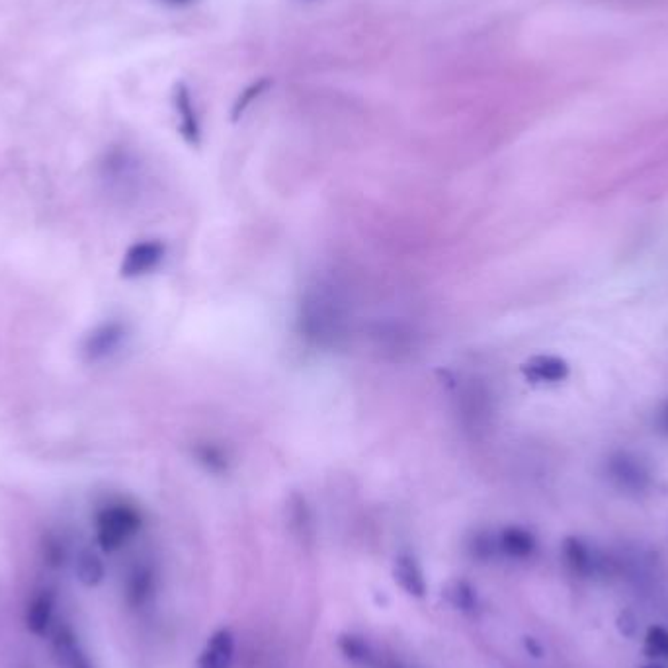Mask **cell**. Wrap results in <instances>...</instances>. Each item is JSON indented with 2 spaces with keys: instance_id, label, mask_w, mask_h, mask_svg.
Here are the masks:
<instances>
[{
  "instance_id": "cell-1",
  "label": "cell",
  "mask_w": 668,
  "mask_h": 668,
  "mask_svg": "<svg viewBox=\"0 0 668 668\" xmlns=\"http://www.w3.org/2000/svg\"><path fill=\"white\" fill-rule=\"evenodd\" d=\"M143 526V518L138 508L130 505H110L96 518V534L104 551L120 549L125 541L133 538Z\"/></svg>"
},
{
  "instance_id": "cell-2",
  "label": "cell",
  "mask_w": 668,
  "mask_h": 668,
  "mask_svg": "<svg viewBox=\"0 0 668 668\" xmlns=\"http://www.w3.org/2000/svg\"><path fill=\"white\" fill-rule=\"evenodd\" d=\"M606 468L608 477L622 491L641 492L651 483V473H648L641 458H637L629 452H617L614 456H609Z\"/></svg>"
},
{
  "instance_id": "cell-3",
  "label": "cell",
  "mask_w": 668,
  "mask_h": 668,
  "mask_svg": "<svg viewBox=\"0 0 668 668\" xmlns=\"http://www.w3.org/2000/svg\"><path fill=\"white\" fill-rule=\"evenodd\" d=\"M167 256V245L161 240H139L133 247H130L122 263V276L125 278H139L157 270L159 264Z\"/></svg>"
},
{
  "instance_id": "cell-4",
  "label": "cell",
  "mask_w": 668,
  "mask_h": 668,
  "mask_svg": "<svg viewBox=\"0 0 668 668\" xmlns=\"http://www.w3.org/2000/svg\"><path fill=\"white\" fill-rule=\"evenodd\" d=\"M520 372L530 383H561L570 375V365L561 356L536 354L520 365Z\"/></svg>"
},
{
  "instance_id": "cell-5",
  "label": "cell",
  "mask_w": 668,
  "mask_h": 668,
  "mask_svg": "<svg viewBox=\"0 0 668 668\" xmlns=\"http://www.w3.org/2000/svg\"><path fill=\"white\" fill-rule=\"evenodd\" d=\"M233 663L235 635L229 627H221L208 639L196 668H233Z\"/></svg>"
},
{
  "instance_id": "cell-6",
  "label": "cell",
  "mask_w": 668,
  "mask_h": 668,
  "mask_svg": "<svg viewBox=\"0 0 668 668\" xmlns=\"http://www.w3.org/2000/svg\"><path fill=\"white\" fill-rule=\"evenodd\" d=\"M174 108H177L178 114V128L184 141L192 145V147H200L201 125L196 106H193L192 92L186 84H178L177 90H174Z\"/></svg>"
},
{
  "instance_id": "cell-7",
  "label": "cell",
  "mask_w": 668,
  "mask_h": 668,
  "mask_svg": "<svg viewBox=\"0 0 668 668\" xmlns=\"http://www.w3.org/2000/svg\"><path fill=\"white\" fill-rule=\"evenodd\" d=\"M393 578L406 594L413 598H424L428 585H426L424 570L419 561L411 554H401L395 559L393 565Z\"/></svg>"
},
{
  "instance_id": "cell-8",
  "label": "cell",
  "mask_w": 668,
  "mask_h": 668,
  "mask_svg": "<svg viewBox=\"0 0 668 668\" xmlns=\"http://www.w3.org/2000/svg\"><path fill=\"white\" fill-rule=\"evenodd\" d=\"M497 547L512 559H528L538 547L536 536L522 526H508L499 534Z\"/></svg>"
},
{
  "instance_id": "cell-9",
  "label": "cell",
  "mask_w": 668,
  "mask_h": 668,
  "mask_svg": "<svg viewBox=\"0 0 668 668\" xmlns=\"http://www.w3.org/2000/svg\"><path fill=\"white\" fill-rule=\"evenodd\" d=\"M53 609L55 600L51 593L43 590V593L35 594L26 609V627L30 629L34 635H45V632L51 625Z\"/></svg>"
},
{
  "instance_id": "cell-10",
  "label": "cell",
  "mask_w": 668,
  "mask_h": 668,
  "mask_svg": "<svg viewBox=\"0 0 668 668\" xmlns=\"http://www.w3.org/2000/svg\"><path fill=\"white\" fill-rule=\"evenodd\" d=\"M153 590H154L153 570L149 567H138L130 575L128 588H125L128 604L131 608H141L153 596Z\"/></svg>"
},
{
  "instance_id": "cell-11",
  "label": "cell",
  "mask_w": 668,
  "mask_h": 668,
  "mask_svg": "<svg viewBox=\"0 0 668 668\" xmlns=\"http://www.w3.org/2000/svg\"><path fill=\"white\" fill-rule=\"evenodd\" d=\"M563 557L569 569L573 570L575 575L585 577L593 570V555H590V549L578 538H567L563 541Z\"/></svg>"
},
{
  "instance_id": "cell-12",
  "label": "cell",
  "mask_w": 668,
  "mask_h": 668,
  "mask_svg": "<svg viewBox=\"0 0 668 668\" xmlns=\"http://www.w3.org/2000/svg\"><path fill=\"white\" fill-rule=\"evenodd\" d=\"M445 598L448 602L460 609V612H473L477 608V590L473 588L468 580H453V583L445 588Z\"/></svg>"
},
{
  "instance_id": "cell-13",
  "label": "cell",
  "mask_w": 668,
  "mask_h": 668,
  "mask_svg": "<svg viewBox=\"0 0 668 668\" xmlns=\"http://www.w3.org/2000/svg\"><path fill=\"white\" fill-rule=\"evenodd\" d=\"M125 336V328L120 323H112L106 325L98 334L92 336L90 341V352L94 356H106L114 352L118 348Z\"/></svg>"
},
{
  "instance_id": "cell-14",
  "label": "cell",
  "mask_w": 668,
  "mask_h": 668,
  "mask_svg": "<svg viewBox=\"0 0 668 668\" xmlns=\"http://www.w3.org/2000/svg\"><path fill=\"white\" fill-rule=\"evenodd\" d=\"M338 648L352 663H365L372 658V647L364 637L354 633H342L338 637Z\"/></svg>"
},
{
  "instance_id": "cell-15",
  "label": "cell",
  "mask_w": 668,
  "mask_h": 668,
  "mask_svg": "<svg viewBox=\"0 0 668 668\" xmlns=\"http://www.w3.org/2000/svg\"><path fill=\"white\" fill-rule=\"evenodd\" d=\"M268 89H270V81L263 79V81H258L255 84H250L247 90L240 92V96H239L235 106H233V112H231V118H233V122L243 118L245 112L260 98V96L266 94Z\"/></svg>"
},
{
  "instance_id": "cell-16",
  "label": "cell",
  "mask_w": 668,
  "mask_h": 668,
  "mask_svg": "<svg viewBox=\"0 0 668 668\" xmlns=\"http://www.w3.org/2000/svg\"><path fill=\"white\" fill-rule=\"evenodd\" d=\"M76 573H79V578L84 586H96L104 578V565L96 555L84 554L79 561V567H76Z\"/></svg>"
},
{
  "instance_id": "cell-17",
  "label": "cell",
  "mask_w": 668,
  "mask_h": 668,
  "mask_svg": "<svg viewBox=\"0 0 668 668\" xmlns=\"http://www.w3.org/2000/svg\"><path fill=\"white\" fill-rule=\"evenodd\" d=\"M647 653L651 656L668 658V632L663 627H651L647 633Z\"/></svg>"
},
{
  "instance_id": "cell-18",
  "label": "cell",
  "mask_w": 668,
  "mask_h": 668,
  "mask_svg": "<svg viewBox=\"0 0 668 668\" xmlns=\"http://www.w3.org/2000/svg\"><path fill=\"white\" fill-rule=\"evenodd\" d=\"M656 426L664 436H668V401H664L656 413Z\"/></svg>"
},
{
  "instance_id": "cell-19",
  "label": "cell",
  "mask_w": 668,
  "mask_h": 668,
  "mask_svg": "<svg viewBox=\"0 0 668 668\" xmlns=\"http://www.w3.org/2000/svg\"><path fill=\"white\" fill-rule=\"evenodd\" d=\"M69 664H71V668H90L89 661H86V656L79 651H75V655L69 658Z\"/></svg>"
},
{
  "instance_id": "cell-20",
  "label": "cell",
  "mask_w": 668,
  "mask_h": 668,
  "mask_svg": "<svg viewBox=\"0 0 668 668\" xmlns=\"http://www.w3.org/2000/svg\"><path fill=\"white\" fill-rule=\"evenodd\" d=\"M526 645H528V648H530V651L531 653H534V656H541V648H539V645L534 641V639H526Z\"/></svg>"
},
{
  "instance_id": "cell-21",
  "label": "cell",
  "mask_w": 668,
  "mask_h": 668,
  "mask_svg": "<svg viewBox=\"0 0 668 668\" xmlns=\"http://www.w3.org/2000/svg\"><path fill=\"white\" fill-rule=\"evenodd\" d=\"M162 3L169 4V6H186V4L193 3V0H162Z\"/></svg>"
},
{
  "instance_id": "cell-22",
  "label": "cell",
  "mask_w": 668,
  "mask_h": 668,
  "mask_svg": "<svg viewBox=\"0 0 668 668\" xmlns=\"http://www.w3.org/2000/svg\"><path fill=\"white\" fill-rule=\"evenodd\" d=\"M645 668H663V666H645Z\"/></svg>"
}]
</instances>
